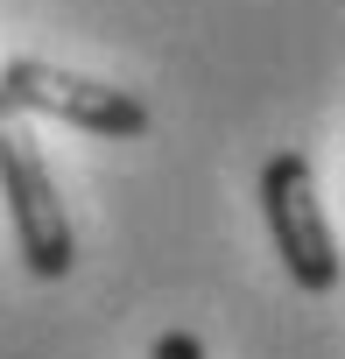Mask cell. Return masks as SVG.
<instances>
[{"instance_id":"cell-1","label":"cell","mask_w":345,"mask_h":359,"mask_svg":"<svg viewBox=\"0 0 345 359\" xmlns=\"http://www.w3.org/2000/svg\"><path fill=\"white\" fill-rule=\"evenodd\" d=\"M0 205L15 226V254L36 282H64L78 268V240H71V212L57 198V176L43 162L36 127L0 99Z\"/></svg>"},{"instance_id":"cell-2","label":"cell","mask_w":345,"mask_h":359,"mask_svg":"<svg viewBox=\"0 0 345 359\" xmlns=\"http://www.w3.org/2000/svg\"><path fill=\"white\" fill-rule=\"evenodd\" d=\"M0 99L22 120H64V127H85L99 141H141L155 127L148 99H134L120 85H99L85 71H64L50 57H8L0 64Z\"/></svg>"},{"instance_id":"cell-3","label":"cell","mask_w":345,"mask_h":359,"mask_svg":"<svg viewBox=\"0 0 345 359\" xmlns=\"http://www.w3.org/2000/svg\"><path fill=\"white\" fill-rule=\"evenodd\" d=\"M261 219H268L275 254L296 275V289L331 296L338 289V240H331V219H324V198H317V176H310L303 148H282L261 162Z\"/></svg>"},{"instance_id":"cell-4","label":"cell","mask_w":345,"mask_h":359,"mask_svg":"<svg viewBox=\"0 0 345 359\" xmlns=\"http://www.w3.org/2000/svg\"><path fill=\"white\" fill-rule=\"evenodd\" d=\"M148 359H205V345H198L191 331H162V338L148 345Z\"/></svg>"}]
</instances>
